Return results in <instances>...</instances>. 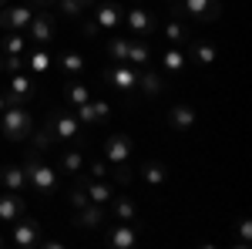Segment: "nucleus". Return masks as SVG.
<instances>
[{"instance_id":"27","label":"nucleus","mask_w":252,"mask_h":249,"mask_svg":"<svg viewBox=\"0 0 252 249\" xmlns=\"http://www.w3.org/2000/svg\"><path fill=\"white\" fill-rule=\"evenodd\" d=\"M51 64H54V61H51V54H47L44 47H37V51L27 58V68H31V71H34L37 77H40V74H47V68H51Z\"/></svg>"},{"instance_id":"30","label":"nucleus","mask_w":252,"mask_h":249,"mask_svg":"<svg viewBox=\"0 0 252 249\" xmlns=\"http://www.w3.org/2000/svg\"><path fill=\"white\" fill-rule=\"evenodd\" d=\"M161 64H165V71H182V68L189 64V58H185L178 47H168V51L161 54Z\"/></svg>"},{"instance_id":"40","label":"nucleus","mask_w":252,"mask_h":249,"mask_svg":"<svg viewBox=\"0 0 252 249\" xmlns=\"http://www.w3.org/2000/svg\"><path fill=\"white\" fill-rule=\"evenodd\" d=\"M31 7L34 10H47V7H54V0H31Z\"/></svg>"},{"instance_id":"5","label":"nucleus","mask_w":252,"mask_h":249,"mask_svg":"<svg viewBox=\"0 0 252 249\" xmlns=\"http://www.w3.org/2000/svg\"><path fill=\"white\" fill-rule=\"evenodd\" d=\"M125 27H128V37H152V31H155V10L131 7L125 14Z\"/></svg>"},{"instance_id":"24","label":"nucleus","mask_w":252,"mask_h":249,"mask_svg":"<svg viewBox=\"0 0 252 249\" xmlns=\"http://www.w3.org/2000/svg\"><path fill=\"white\" fill-rule=\"evenodd\" d=\"M111 209H115V215L121 219V222H135L138 219V206H135V199H111Z\"/></svg>"},{"instance_id":"12","label":"nucleus","mask_w":252,"mask_h":249,"mask_svg":"<svg viewBox=\"0 0 252 249\" xmlns=\"http://www.w3.org/2000/svg\"><path fill=\"white\" fill-rule=\"evenodd\" d=\"M128 158H131V138H128V135H111V138L104 142V162L121 165V162H128Z\"/></svg>"},{"instance_id":"38","label":"nucleus","mask_w":252,"mask_h":249,"mask_svg":"<svg viewBox=\"0 0 252 249\" xmlns=\"http://www.w3.org/2000/svg\"><path fill=\"white\" fill-rule=\"evenodd\" d=\"M104 175H108V162L104 158H94L91 162V178H104Z\"/></svg>"},{"instance_id":"46","label":"nucleus","mask_w":252,"mask_h":249,"mask_svg":"<svg viewBox=\"0 0 252 249\" xmlns=\"http://www.w3.org/2000/svg\"><path fill=\"white\" fill-rule=\"evenodd\" d=\"M0 246H3V239H0Z\"/></svg>"},{"instance_id":"13","label":"nucleus","mask_w":252,"mask_h":249,"mask_svg":"<svg viewBox=\"0 0 252 249\" xmlns=\"http://www.w3.org/2000/svg\"><path fill=\"white\" fill-rule=\"evenodd\" d=\"M20 215H24V195L7 189L3 195H0V222H3V226H10V222L20 219Z\"/></svg>"},{"instance_id":"18","label":"nucleus","mask_w":252,"mask_h":249,"mask_svg":"<svg viewBox=\"0 0 252 249\" xmlns=\"http://www.w3.org/2000/svg\"><path fill=\"white\" fill-rule=\"evenodd\" d=\"M115 249H131L138 246V232H135V222H121L111 229V239H108Z\"/></svg>"},{"instance_id":"37","label":"nucleus","mask_w":252,"mask_h":249,"mask_svg":"<svg viewBox=\"0 0 252 249\" xmlns=\"http://www.w3.org/2000/svg\"><path fill=\"white\" fill-rule=\"evenodd\" d=\"M88 202H91V199H88V192H84V185H78V189L71 192V206H74V209H84Z\"/></svg>"},{"instance_id":"42","label":"nucleus","mask_w":252,"mask_h":249,"mask_svg":"<svg viewBox=\"0 0 252 249\" xmlns=\"http://www.w3.org/2000/svg\"><path fill=\"white\" fill-rule=\"evenodd\" d=\"M165 3H168V7H175V3H178V0H165Z\"/></svg>"},{"instance_id":"7","label":"nucleus","mask_w":252,"mask_h":249,"mask_svg":"<svg viewBox=\"0 0 252 249\" xmlns=\"http://www.w3.org/2000/svg\"><path fill=\"white\" fill-rule=\"evenodd\" d=\"M94 24L97 31H104V34H115L118 24L125 20V10L118 7V0H94Z\"/></svg>"},{"instance_id":"25","label":"nucleus","mask_w":252,"mask_h":249,"mask_svg":"<svg viewBox=\"0 0 252 249\" xmlns=\"http://www.w3.org/2000/svg\"><path fill=\"white\" fill-rule=\"evenodd\" d=\"M192 58L198 61L202 68H205V64H215V58H219V54H215V44H209V40H195L192 44Z\"/></svg>"},{"instance_id":"36","label":"nucleus","mask_w":252,"mask_h":249,"mask_svg":"<svg viewBox=\"0 0 252 249\" xmlns=\"http://www.w3.org/2000/svg\"><path fill=\"white\" fill-rule=\"evenodd\" d=\"M111 172H115V182H118V185H128V182L135 178V172L128 169V162H121V165H115Z\"/></svg>"},{"instance_id":"39","label":"nucleus","mask_w":252,"mask_h":249,"mask_svg":"<svg viewBox=\"0 0 252 249\" xmlns=\"http://www.w3.org/2000/svg\"><path fill=\"white\" fill-rule=\"evenodd\" d=\"M239 236H242V243H249V239H252V222H249V219L239 222Z\"/></svg>"},{"instance_id":"44","label":"nucleus","mask_w":252,"mask_h":249,"mask_svg":"<svg viewBox=\"0 0 252 249\" xmlns=\"http://www.w3.org/2000/svg\"><path fill=\"white\" fill-rule=\"evenodd\" d=\"M84 3H88V7H91V3H94V0H84Z\"/></svg>"},{"instance_id":"45","label":"nucleus","mask_w":252,"mask_h":249,"mask_svg":"<svg viewBox=\"0 0 252 249\" xmlns=\"http://www.w3.org/2000/svg\"><path fill=\"white\" fill-rule=\"evenodd\" d=\"M0 64H3V54H0Z\"/></svg>"},{"instance_id":"6","label":"nucleus","mask_w":252,"mask_h":249,"mask_svg":"<svg viewBox=\"0 0 252 249\" xmlns=\"http://www.w3.org/2000/svg\"><path fill=\"white\" fill-rule=\"evenodd\" d=\"M10 243L17 249H34L40 243V226L34 222V219H14L10 222Z\"/></svg>"},{"instance_id":"33","label":"nucleus","mask_w":252,"mask_h":249,"mask_svg":"<svg viewBox=\"0 0 252 249\" xmlns=\"http://www.w3.org/2000/svg\"><path fill=\"white\" fill-rule=\"evenodd\" d=\"M61 68H64V74H81V71H84V58L67 51V54L61 58Z\"/></svg>"},{"instance_id":"3","label":"nucleus","mask_w":252,"mask_h":249,"mask_svg":"<svg viewBox=\"0 0 252 249\" xmlns=\"http://www.w3.org/2000/svg\"><path fill=\"white\" fill-rule=\"evenodd\" d=\"M47 128L54 135V142H61V145L84 142V132H81V121L74 118V111H54V115L47 118Z\"/></svg>"},{"instance_id":"2","label":"nucleus","mask_w":252,"mask_h":249,"mask_svg":"<svg viewBox=\"0 0 252 249\" xmlns=\"http://www.w3.org/2000/svg\"><path fill=\"white\" fill-rule=\"evenodd\" d=\"M24 169H27V185L37 192V195H44V199H47V195H54V189H58V169H51L47 162H40L37 152L27 158V165H24Z\"/></svg>"},{"instance_id":"23","label":"nucleus","mask_w":252,"mask_h":249,"mask_svg":"<svg viewBox=\"0 0 252 249\" xmlns=\"http://www.w3.org/2000/svg\"><path fill=\"white\" fill-rule=\"evenodd\" d=\"M138 172H141V178H145L148 185H165V178H168V169H165L161 162H145Z\"/></svg>"},{"instance_id":"28","label":"nucleus","mask_w":252,"mask_h":249,"mask_svg":"<svg viewBox=\"0 0 252 249\" xmlns=\"http://www.w3.org/2000/svg\"><path fill=\"white\" fill-rule=\"evenodd\" d=\"M128 40H131V37H111V40H108V58H111V64H125Z\"/></svg>"},{"instance_id":"34","label":"nucleus","mask_w":252,"mask_h":249,"mask_svg":"<svg viewBox=\"0 0 252 249\" xmlns=\"http://www.w3.org/2000/svg\"><path fill=\"white\" fill-rule=\"evenodd\" d=\"M27 68V58L24 54H7L3 64H0V71H7V74H14V71H24Z\"/></svg>"},{"instance_id":"22","label":"nucleus","mask_w":252,"mask_h":249,"mask_svg":"<svg viewBox=\"0 0 252 249\" xmlns=\"http://www.w3.org/2000/svg\"><path fill=\"white\" fill-rule=\"evenodd\" d=\"M27 34L24 31H7V37H0V47L7 51V54H24L27 51Z\"/></svg>"},{"instance_id":"8","label":"nucleus","mask_w":252,"mask_h":249,"mask_svg":"<svg viewBox=\"0 0 252 249\" xmlns=\"http://www.w3.org/2000/svg\"><path fill=\"white\" fill-rule=\"evenodd\" d=\"M138 71L141 68H131V64H111L108 68V84L121 91V95H128V91H138Z\"/></svg>"},{"instance_id":"32","label":"nucleus","mask_w":252,"mask_h":249,"mask_svg":"<svg viewBox=\"0 0 252 249\" xmlns=\"http://www.w3.org/2000/svg\"><path fill=\"white\" fill-rule=\"evenodd\" d=\"M61 169H64V172H71V175H78L81 169H84V155H81V152H64Z\"/></svg>"},{"instance_id":"29","label":"nucleus","mask_w":252,"mask_h":249,"mask_svg":"<svg viewBox=\"0 0 252 249\" xmlns=\"http://www.w3.org/2000/svg\"><path fill=\"white\" fill-rule=\"evenodd\" d=\"M64 98H67L71 108H78V105H84V101H91V88H84V84H67Z\"/></svg>"},{"instance_id":"17","label":"nucleus","mask_w":252,"mask_h":249,"mask_svg":"<svg viewBox=\"0 0 252 249\" xmlns=\"http://www.w3.org/2000/svg\"><path fill=\"white\" fill-rule=\"evenodd\" d=\"M0 185L10 192H24L27 189V169L24 165H3L0 169Z\"/></svg>"},{"instance_id":"4","label":"nucleus","mask_w":252,"mask_h":249,"mask_svg":"<svg viewBox=\"0 0 252 249\" xmlns=\"http://www.w3.org/2000/svg\"><path fill=\"white\" fill-rule=\"evenodd\" d=\"M34 7L31 3H7V7H0V27H7V31H27V24L34 20Z\"/></svg>"},{"instance_id":"16","label":"nucleus","mask_w":252,"mask_h":249,"mask_svg":"<svg viewBox=\"0 0 252 249\" xmlns=\"http://www.w3.org/2000/svg\"><path fill=\"white\" fill-rule=\"evenodd\" d=\"M81 185H84V192H88V199L91 202H97V206H104V202H111L115 199V185H108L104 178H81Z\"/></svg>"},{"instance_id":"14","label":"nucleus","mask_w":252,"mask_h":249,"mask_svg":"<svg viewBox=\"0 0 252 249\" xmlns=\"http://www.w3.org/2000/svg\"><path fill=\"white\" fill-rule=\"evenodd\" d=\"M148 61H152V44H148V37H131L128 40L125 64H131V68H148Z\"/></svg>"},{"instance_id":"11","label":"nucleus","mask_w":252,"mask_h":249,"mask_svg":"<svg viewBox=\"0 0 252 249\" xmlns=\"http://www.w3.org/2000/svg\"><path fill=\"white\" fill-rule=\"evenodd\" d=\"M108 115H111V105H108V101H94V98L74 108V118H78L81 125H97V121H108Z\"/></svg>"},{"instance_id":"1","label":"nucleus","mask_w":252,"mask_h":249,"mask_svg":"<svg viewBox=\"0 0 252 249\" xmlns=\"http://www.w3.org/2000/svg\"><path fill=\"white\" fill-rule=\"evenodd\" d=\"M31 128H34V118H31V111H27L24 105L10 101V105L0 111V132H3L7 142H24V138L31 135Z\"/></svg>"},{"instance_id":"43","label":"nucleus","mask_w":252,"mask_h":249,"mask_svg":"<svg viewBox=\"0 0 252 249\" xmlns=\"http://www.w3.org/2000/svg\"><path fill=\"white\" fill-rule=\"evenodd\" d=\"M7 3H10V0H0V7H7Z\"/></svg>"},{"instance_id":"21","label":"nucleus","mask_w":252,"mask_h":249,"mask_svg":"<svg viewBox=\"0 0 252 249\" xmlns=\"http://www.w3.org/2000/svg\"><path fill=\"white\" fill-rule=\"evenodd\" d=\"M138 88L145 91V98H158L161 91H165L161 77H158L155 71H148V68H141V71H138Z\"/></svg>"},{"instance_id":"15","label":"nucleus","mask_w":252,"mask_h":249,"mask_svg":"<svg viewBox=\"0 0 252 249\" xmlns=\"http://www.w3.org/2000/svg\"><path fill=\"white\" fill-rule=\"evenodd\" d=\"M7 98H10V101H17V105L31 101V98H34V81L24 74V71H14V74H10V88H7Z\"/></svg>"},{"instance_id":"10","label":"nucleus","mask_w":252,"mask_h":249,"mask_svg":"<svg viewBox=\"0 0 252 249\" xmlns=\"http://www.w3.org/2000/svg\"><path fill=\"white\" fill-rule=\"evenodd\" d=\"M27 40H34V44H47V40H54V17L47 14V10H40L34 14V20L27 24Z\"/></svg>"},{"instance_id":"19","label":"nucleus","mask_w":252,"mask_h":249,"mask_svg":"<svg viewBox=\"0 0 252 249\" xmlns=\"http://www.w3.org/2000/svg\"><path fill=\"white\" fill-rule=\"evenodd\" d=\"M168 125H172L175 132H189L195 125V108H189V105H175L172 111H168Z\"/></svg>"},{"instance_id":"31","label":"nucleus","mask_w":252,"mask_h":249,"mask_svg":"<svg viewBox=\"0 0 252 249\" xmlns=\"http://www.w3.org/2000/svg\"><path fill=\"white\" fill-rule=\"evenodd\" d=\"M54 7H58L64 17H81V14L88 10V3H84V0H54Z\"/></svg>"},{"instance_id":"9","label":"nucleus","mask_w":252,"mask_h":249,"mask_svg":"<svg viewBox=\"0 0 252 249\" xmlns=\"http://www.w3.org/2000/svg\"><path fill=\"white\" fill-rule=\"evenodd\" d=\"M185 10V14H192V17L198 20H219V10H222V0H178L175 7H168V10Z\"/></svg>"},{"instance_id":"26","label":"nucleus","mask_w":252,"mask_h":249,"mask_svg":"<svg viewBox=\"0 0 252 249\" xmlns=\"http://www.w3.org/2000/svg\"><path fill=\"white\" fill-rule=\"evenodd\" d=\"M161 37L168 40V44H182V40H189V27L178 24V20H168V24L161 27Z\"/></svg>"},{"instance_id":"20","label":"nucleus","mask_w":252,"mask_h":249,"mask_svg":"<svg viewBox=\"0 0 252 249\" xmlns=\"http://www.w3.org/2000/svg\"><path fill=\"white\" fill-rule=\"evenodd\" d=\"M78 226L81 229H97V226H104V209H101L97 202H88L84 209H78Z\"/></svg>"},{"instance_id":"35","label":"nucleus","mask_w":252,"mask_h":249,"mask_svg":"<svg viewBox=\"0 0 252 249\" xmlns=\"http://www.w3.org/2000/svg\"><path fill=\"white\" fill-rule=\"evenodd\" d=\"M51 142H54V135H51V128H47V121H44V132L34 135V152H47Z\"/></svg>"},{"instance_id":"41","label":"nucleus","mask_w":252,"mask_h":249,"mask_svg":"<svg viewBox=\"0 0 252 249\" xmlns=\"http://www.w3.org/2000/svg\"><path fill=\"white\" fill-rule=\"evenodd\" d=\"M7 105H10V98H7V95H3V91H0V111H3Z\"/></svg>"}]
</instances>
